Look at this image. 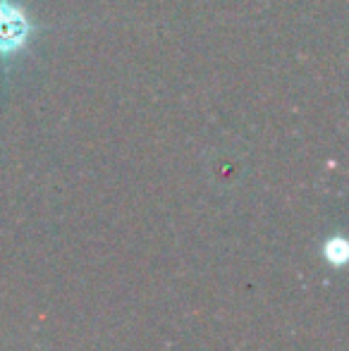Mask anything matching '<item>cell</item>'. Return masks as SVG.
<instances>
[{
	"label": "cell",
	"instance_id": "6da1fadb",
	"mask_svg": "<svg viewBox=\"0 0 349 351\" xmlns=\"http://www.w3.org/2000/svg\"><path fill=\"white\" fill-rule=\"evenodd\" d=\"M29 32H32V24L27 12L10 0H0V53L8 56L19 51L27 43Z\"/></svg>",
	"mask_w": 349,
	"mask_h": 351
}]
</instances>
